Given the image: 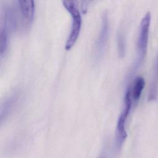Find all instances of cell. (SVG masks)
I'll return each mask as SVG.
<instances>
[{
  "instance_id": "cell-1",
  "label": "cell",
  "mask_w": 158,
  "mask_h": 158,
  "mask_svg": "<svg viewBox=\"0 0 158 158\" xmlns=\"http://www.w3.org/2000/svg\"><path fill=\"white\" fill-rule=\"evenodd\" d=\"M132 103L133 101L131 97L130 91L128 87L124 97V107L120 114L116 125L115 134V148L117 152L120 151V150L122 149L128 135L125 125L128 115L131 110Z\"/></svg>"
},
{
  "instance_id": "cell-2",
  "label": "cell",
  "mask_w": 158,
  "mask_h": 158,
  "mask_svg": "<svg viewBox=\"0 0 158 158\" xmlns=\"http://www.w3.org/2000/svg\"><path fill=\"white\" fill-rule=\"evenodd\" d=\"M151 19V12H148L144 14L140 22L136 41L137 57L135 63L134 64V70L136 69L139 67L140 64L144 60L146 54Z\"/></svg>"
},
{
  "instance_id": "cell-3",
  "label": "cell",
  "mask_w": 158,
  "mask_h": 158,
  "mask_svg": "<svg viewBox=\"0 0 158 158\" xmlns=\"http://www.w3.org/2000/svg\"><path fill=\"white\" fill-rule=\"evenodd\" d=\"M62 4L66 9L69 12L72 17V26L70 32L67 39L65 48L66 50L70 49L75 43L81 27L82 19L81 13L76 4L73 1H62Z\"/></svg>"
},
{
  "instance_id": "cell-4",
  "label": "cell",
  "mask_w": 158,
  "mask_h": 158,
  "mask_svg": "<svg viewBox=\"0 0 158 158\" xmlns=\"http://www.w3.org/2000/svg\"><path fill=\"white\" fill-rule=\"evenodd\" d=\"M109 31V22H108V15L106 11L104 12L101 18V25L99 34L96 43V51L97 54H100L102 52L108 36Z\"/></svg>"
},
{
  "instance_id": "cell-5",
  "label": "cell",
  "mask_w": 158,
  "mask_h": 158,
  "mask_svg": "<svg viewBox=\"0 0 158 158\" xmlns=\"http://www.w3.org/2000/svg\"><path fill=\"white\" fill-rule=\"evenodd\" d=\"M18 4L23 17L31 22L33 19L35 12V3L33 0H19Z\"/></svg>"
},
{
  "instance_id": "cell-6",
  "label": "cell",
  "mask_w": 158,
  "mask_h": 158,
  "mask_svg": "<svg viewBox=\"0 0 158 158\" xmlns=\"http://www.w3.org/2000/svg\"><path fill=\"white\" fill-rule=\"evenodd\" d=\"M145 85V80L141 76H137L133 80L132 84L128 86L133 102H137L141 94Z\"/></svg>"
},
{
  "instance_id": "cell-7",
  "label": "cell",
  "mask_w": 158,
  "mask_h": 158,
  "mask_svg": "<svg viewBox=\"0 0 158 158\" xmlns=\"http://www.w3.org/2000/svg\"><path fill=\"white\" fill-rule=\"evenodd\" d=\"M8 33L9 31L4 27H1L0 31V54L1 57H2L4 52L7 48L8 44Z\"/></svg>"
},
{
  "instance_id": "cell-8",
  "label": "cell",
  "mask_w": 158,
  "mask_h": 158,
  "mask_svg": "<svg viewBox=\"0 0 158 158\" xmlns=\"http://www.w3.org/2000/svg\"><path fill=\"white\" fill-rule=\"evenodd\" d=\"M13 99L12 98H10L8 99L4 104L1 106V122L2 121V119L6 117V115L8 114L9 110L10 109L12 103H13Z\"/></svg>"
},
{
  "instance_id": "cell-9",
  "label": "cell",
  "mask_w": 158,
  "mask_h": 158,
  "mask_svg": "<svg viewBox=\"0 0 158 158\" xmlns=\"http://www.w3.org/2000/svg\"><path fill=\"white\" fill-rule=\"evenodd\" d=\"M117 46H118V51L120 56H123L125 54V40L123 35V33L120 31L117 35Z\"/></svg>"
},
{
  "instance_id": "cell-10",
  "label": "cell",
  "mask_w": 158,
  "mask_h": 158,
  "mask_svg": "<svg viewBox=\"0 0 158 158\" xmlns=\"http://www.w3.org/2000/svg\"><path fill=\"white\" fill-rule=\"evenodd\" d=\"M157 72L158 75V56H157Z\"/></svg>"
},
{
  "instance_id": "cell-11",
  "label": "cell",
  "mask_w": 158,
  "mask_h": 158,
  "mask_svg": "<svg viewBox=\"0 0 158 158\" xmlns=\"http://www.w3.org/2000/svg\"><path fill=\"white\" fill-rule=\"evenodd\" d=\"M98 158H106L105 157H104V156H100L99 157H98Z\"/></svg>"
}]
</instances>
